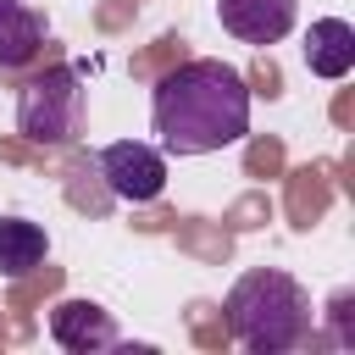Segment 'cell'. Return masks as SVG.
Here are the masks:
<instances>
[{
  "label": "cell",
  "mask_w": 355,
  "mask_h": 355,
  "mask_svg": "<svg viewBox=\"0 0 355 355\" xmlns=\"http://www.w3.org/2000/svg\"><path fill=\"white\" fill-rule=\"evenodd\" d=\"M150 128L166 155H211L250 133V83L239 67L194 55L161 72L150 94Z\"/></svg>",
  "instance_id": "6da1fadb"
},
{
  "label": "cell",
  "mask_w": 355,
  "mask_h": 355,
  "mask_svg": "<svg viewBox=\"0 0 355 355\" xmlns=\"http://www.w3.org/2000/svg\"><path fill=\"white\" fill-rule=\"evenodd\" d=\"M222 311H227V333L250 355H283V349H300L311 338V294L283 266L239 272V283L227 288Z\"/></svg>",
  "instance_id": "7a4b0ae2"
},
{
  "label": "cell",
  "mask_w": 355,
  "mask_h": 355,
  "mask_svg": "<svg viewBox=\"0 0 355 355\" xmlns=\"http://www.w3.org/2000/svg\"><path fill=\"white\" fill-rule=\"evenodd\" d=\"M83 116H89V89H83V72L67 61L44 67L17 94V133L28 144H44V150L72 144L83 133Z\"/></svg>",
  "instance_id": "3957f363"
},
{
  "label": "cell",
  "mask_w": 355,
  "mask_h": 355,
  "mask_svg": "<svg viewBox=\"0 0 355 355\" xmlns=\"http://www.w3.org/2000/svg\"><path fill=\"white\" fill-rule=\"evenodd\" d=\"M94 166H100L105 189H111L116 200H128V205H150V200L166 194V150H155V144H144V139H116V144H105Z\"/></svg>",
  "instance_id": "277c9868"
},
{
  "label": "cell",
  "mask_w": 355,
  "mask_h": 355,
  "mask_svg": "<svg viewBox=\"0 0 355 355\" xmlns=\"http://www.w3.org/2000/svg\"><path fill=\"white\" fill-rule=\"evenodd\" d=\"M50 338L61 349H72V355H100V349H116L122 344V327L94 300H55L50 305Z\"/></svg>",
  "instance_id": "5b68a950"
},
{
  "label": "cell",
  "mask_w": 355,
  "mask_h": 355,
  "mask_svg": "<svg viewBox=\"0 0 355 355\" xmlns=\"http://www.w3.org/2000/svg\"><path fill=\"white\" fill-rule=\"evenodd\" d=\"M216 17L239 44H277L288 39L300 0H216Z\"/></svg>",
  "instance_id": "8992f818"
},
{
  "label": "cell",
  "mask_w": 355,
  "mask_h": 355,
  "mask_svg": "<svg viewBox=\"0 0 355 355\" xmlns=\"http://www.w3.org/2000/svg\"><path fill=\"white\" fill-rule=\"evenodd\" d=\"M44 6L39 0H0V72H22L44 50Z\"/></svg>",
  "instance_id": "52a82bcc"
},
{
  "label": "cell",
  "mask_w": 355,
  "mask_h": 355,
  "mask_svg": "<svg viewBox=\"0 0 355 355\" xmlns=\"http://www.w3.org/2000/svg\"><path fill=\"white\" fill-rule=\"evenodd\" d=\"M305 67H311V78H327V83L349 78L355 72V28L344 17L311 22V33H305Z\"/></svg>",
  "instance_id": "ba28073f"
},
{
  "label": "cell",
  "mask_w": 355,
  "mask_h": 355,
  "mask_svg": "<svg viewBox=\"0 0 355 355\" xmlns=\"http://www.w3.org/2000/svg\"><path fill=\"white\" fill-rule=\"evenodd\" d=\"M50 239L39 222L28 216H0V277H28L33 266H44Z\"/></svg>",
  "instance_id": "9c48e42d"
}]
</instances>
